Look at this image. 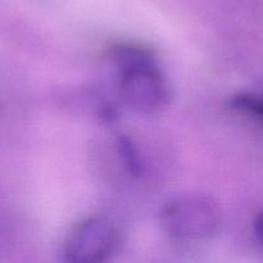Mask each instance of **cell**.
<instances>
[{
  "instance_id": "obj_1",
  "label": "cell",
  "mask_w": 263,
  "mask_h": 263,
  "mask_svg": "<svg viewBox=\"0 0 263 263\" xmlns=\"http://www.w3.org/2000/svg\"><path fill=\"white\" fill-rule=\"evenodd\" d=\"M113 55L120 66L118 92L128 108L140 113H153L168 103V82L149 51L118 46Z\"/></svg>"
},
{
  "instance_id": "obj_5",
  "label": "cell",
  "mask_w": 263,
  "mask_h": 263,
  "mask_svg": "<svg viewBox=\"0 0 263 263\" xmlns=\"http://www.w3.org/2000/svg\"><path fill=\"white\" fill-rule=\"evenodd\" d=\"M254 234H256L257 240L263 248V212L259 213L254 220Z\"/></svg>"
},
{
  "instance_id": "obj_2",
  "label": "cell",
  "mask_w": 263,
  "mask_h": 263,
  "mask_svg": "<svg viewBox=\"0 0 263 263\" xmlns=\"http://www.w3.org/2000/svg\"><path fill=\"white\" fill-rule=\"evenodd\" d=\"M161 223L176 240L203 241L220 231L222 212L207 195L184 194L172 198L162 207Z\"/></svg>"
},
{
  "instance_id": "obj_3",
  "label": "cell",
  "mask_w": 263,
  "mask_h": 263,
  "mask_svg": "<svg viewBox=\"0 0 263 263\" xmlns=\"http://www.w3.org/2000/svg\"><path fill=\"white\" fill-rule=\"evenodd\" d=\"M121 243V233L105 216H90L80 221L67 236L63 246L66 261L98 263L109 259Z\"/></svg>"
},
{
  "instance_id": "obj_4",
  "label": "cell",
  "mask_w": 263,
  "mask_h": 263,
  "mask_svg": "<svg viewBox=\"0 0 263 263\" xmlns=\"http://www.w3.org/2000/svg\"><path fill=\"white\" fill-rule=\"evenodd\" d=\"M230 104L238 112L263 123V94L241 92L233 97Z\"/></svg>"
}]
</instances>
